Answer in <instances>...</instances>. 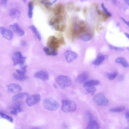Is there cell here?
Listing matches in <instances>:
<instances>
[{
  "mask_svg": "<svg viewBox=\"0 0 129 129\" xmlns=\"http://www.w3.org/2000/svg\"><path fill=\"white\" fill-rule=\"evenodd\" d=\"M92 38L91 35L89 34H85L82 35L81 37V40L85 41H87L90 40Z\"/></svg>",
  "mask_w": 129,
  "mask_h": 129,
  "instance_id": "27",
  "label": "cell"
},
{
  "mask_svg": "<svg viewBox=\"0 0 129 129\" xmlns=\"http://www.w3.org/2000/svg\"><path fill=\"white\" fill-rule=\"evenodd\" d=\"M10 27L14 32L20 36H23L25 34L24 31L21 28L17 23H15L10 25Z\"/></svg>",
  "mask_w": 129,
  "mask_h": 129,
  "instance_id": "11",
  "label": "cell"
},
{
  "mask_svg": "<svg viewBox=\"0 0 129 129\" xmlns=\"http://www.w3.org/2000/svg\"><path fill=\"white\" fill-rule=\"evenodd\" d=\"M13 76L16 79L19 81H23L27 80L28 77L25 75H21L19 74L14 73Z\"/></svg>",
  "mask_w": 129,
  "mask_h": 129,
  "instance_id": "24",
  "label": "cell"
},
{
  "mask_svg": "<svg viewBox=\"0 0 129 129\" xmlns=\"http://www.w3.org/2000/svg\"><path fill=\"white\" fill-rule=\"evenodd\" d=\"M8 91L13 93L19 92L22 90V88L20 85L16 84H11L7 85Z\"/></svg>",
  "mask_w": 129,
  "mask_h": 129,
  "instance_id": "8",
  "label": "cell"
},
{
  "mask_svg": "<svg viewBox=\"0 0 129 129\" xmlns=\"http://www.w3.org/2000/svg\"><path fill=\"white\" fill-rule=\"evenodd\" d=\"M30 28L38 40L39 41H41V36L36 28L32 25L30 27Z\"/></svg>",
  "mask_w": 129,
  "mask_h": 129,
  "instance_id": "21",
  "label": "cell"
},
{
  "mask_svg": "<svg viewBox=\"0 0 129 129\" xmlns=\"http://www.w3.org/2000/svg\"><path fill=\"white\" fill-rule=\"evenodd\" d=\"M89 77V74L88 72H85L78 76L77 78V81L80 83H82L86 81Z\"/></svg>",
  "mask_w": 129,
  "mask_h": 129,
  "instance_id": "14",
  "label": "cell"
},
{
  "mask_svg": "<svg viewBox=\"0 0 129 129\" xmlns=\"http://www.w3.org/2000/svg\"><path fill=\"white\" fill-rule=\"evenodd\" d=\"M124 76L122 75H121L118 77V80L119 81H122L124 79Z\"/></svg>",
  "mask_w": 129,
  "mask_h": 129,
  "instance_id": "41",
  "label": "cell"
},
{
  "mask_svg": "<svg viewBox=\"0 0 129 129\" xmlns=\"http://www.w3.org/2000/svg\"><path fill=\"white\" fill-rule=\"evenodd\" d=\"M124 34L126 37L128 39H129V34L127 33H125Z\"/></svg>",
  "mask_w": 129,
  "mask_h": 129,
  "instance_id": "45",
  "label": "cell"
},
{
  "mask_svg": "<svg viewBox=\"0 0 129 129\" xmlns=\"http://www.w3.org/2000/svg\"><path fill=\"white\" fill-rule=\"evenodd\" d=\"M125 2L129 6V0H124Z\"/></svg>",
  "mask_w": 129,
  "mask_h": 129,
  "instance_id": "46",
  "label": "cell"
},
{
  "mask_svg": "<svg viewBox=\"0 0 129 129\" xmlns=\"http://www.w3.org/2000/svg\"><path fill=\"white\" fill-rule=\"evenodd\" d=\"M11 114L14 115H16L18 113L16 110V109L10 112Z\"/></svg>",
  "mask_w": 129,
  "mask_h": 129,
  "instance_id": "42",
  "label": "cell"
},
{
  "mask_svg": "<svg viewBox=\"0 0 129 129\" xmlns=\"http://www.w3.org/2000/svg\"><path fill=\"white\" fill-rule=\"evenodd\" d=\"M97 89L94 87L87 88L85 90V94H91L92 96L94 95Z\"/></svg>",
  "mask_w": 129,
  "mask_h": 129,
  "instance_id": "25",
  "label": "cell"
},
{
  "mask_svg": "<svg viewBox=\"0 0 129 129\" xmlns=\"http://www.w3.org/2000/svg\"><path fill=\"white\" fill-rule=\"evenodd\" d=\"M104 27L101 25L100 24L98 25L97 27V30L99 32L101 30H103Z\"/></svg>",
  "mask_w": 129,
  "mask_h": 129,
  "instance_id": "37",
  "label": "cell"
},
{
  "mask_svg": "<svg viewBox=\"0 0 129 129\" xmlns=\"http://www.w3.org/2000/svg\"><path fill=\"white\" fill-rule=\"evenodd\" d=\"M0 32L3 36L7 40H10L12 39L13 35V32L11 30L1 27H0Z\"/></svg>",
  "mask_w": 129,
  "mask_h": 129,
  "instance_id": "9",
  "label": "cell"
},
{
  "mask_svg": "<svg viewBox=\"0 0 129 129\" xmlns=\"http://www.w3.org/2000/svg\"><path fill=\"white\" fill-rule=\"evenodd\" d=\"M121 18L125 24H127L128 26H129V22L128 21H126L123 17H121Z\"/></svg>",
  "mask_w": 129,
  "mask_h": 129,
  "instance_id": "43",
  "label": "cell"
},
{
  "mask_svg": "<svg viewBox=\"0 0 129 129\" xmlns=\"http://www.w3.org/2000/svg\"><path fill=\"white\" fill-rule=\"evenodd\" d=\"M52 11L53 16H65V8L62 3L56 4L53 7Z\"/></svg>",
  "mask_w": 129,
  "mask_h": 129,
  "instance_id": "7",
  "label": "cell"
},
{
  "mask_svg": "<svg viewBox=\"0 0 129 129\" xmlns=\"http://www.w3.org/2000/svg\"><path fill=\"white\" fill-rule=\"evenodd\" d=\"M76 10L77 11H79V10H80V9L78 8H76Z\"/></svg>",
  "mask_w": 129,
  "mask_h": 129,
  "instance_id": "48",
  "label": "cell"
},
{
  "mask_svg": "<svg viewBox=\"0 0 129 129\" xmlns=\"http://www.w3.org/2000/svg\"><path fill=\"white\" fill-rule=\"evenodd\" d=\"M0 116L2 117L3 118H4V119L8 120L10 122L12 123H13V118L11 117H10L9 116L7 115H6L1 112H0Z\"/></svg>",
  "mask_w": 129,
  "mask_h": 129,
  "instance_id": "28",
  "label": "cell"
},
{
  "mask_svg": "<svg viewBox=\"0 0 129 129\" xmlns=\"http://www.w3.org/2000/svg\"><path fill=\"white\" fill-rule=\"evenodd\" d=\"M67 127V125L65 124H64L63 125V127L64 128H66Z\"/></svg>",
  "mask_w": 129,
  "mask_h": 129,
  "instance_id": "47",
  "label": "cell"
},
{
  "mask_svg": "<svg viewBox=\"0 0 129 129\" xmlns=\"http://www.w3.org/2000/svg\"><path fill=\"white\" fill-rule=\"evenodd\" d=\"M9 15L14 18L18 19L20 16L21 12L20 11L17 9L13 8L10 10Z\"/></svg>",
  "mask_w": 129,
  "mask_h": 129,
  "instance_id": "15",
  "label": "cell"
},
{
  "mask_svg": "<svg viewBox=\"0 0 129 129\" xmlns=\"http://www.w3.org/2000/svg\"><path fill=\"white\" fill-rule=\"evenodd\" d=\"M109 47L110 49L117 51H122L124 50L122 48L116 47L110 44L109 45Z\"/></svg>",
  "mask_w": 129,
  "mask_h": 129,
  "instance_id": "31",
  "label": "cell"
},
{
  "mask_svg": "<svg viewBox=\"0 0 129 129\" xmlns=\"http://www.w3.org/2000/svg\"><path fill=\"white\" fill-rule=\"evenodd\" d=\"M53 86H54V87L55 88H57V86H56L55 84H54L53 85Z\"/></svg>",
  "mask_w": 129,
  "mask_h": 129,
  "instance_id": "50",
  "label": "cell"
},
{
  "mask_svg": "<svg viewBox=\"0 0 129 129\" xmlns=\"http://www.w3.org/2000/svg\"><path fill=\"white\" fill-rule=\"evenodd\" d=\"M65 44L62 35H60L58 38L54 36L49 37L47 43V47L44 48L45 54L48 56H55L58 54L57 51L60 46Z\"/></svg>",
  "mask_w": 129,
  "mask_h": 129,
  "instance_id": "1",
  "label": "cell"
},
{
  "mask_svg": "<svg viewBox=\"0 0 129 129\" xmlns=\"http://www.w3.org/2000/svg\"><path fill=\"white\" fill-rule=\"evenodd\" d=\"M21 44L23 46H26L27 44V42L24 40H22L21 42Z\"/></svg>",
  "mask_w": 129,
  "mask_h": 129,
  "instance_id": "44",
  "label": "cell"
},
{
  "mask_svg": "<svg viewBox=\"0 0 129 129\" xmlns=\"http://www.w3.org/2000/svg\"><path fill=\"white\" fill-rule=\"evenodd\" d=\"M29 95V94L27 93H21L13 96L12 99L13 101H15L19 99L23 98L24 97L28 96Z\"/></svg>",
  "mask_w": 129,
  "mask_h": 129,
  "instance_id": "22",
  "label": "cell"
},
{
  "mask_svg": "<svg viewBox=\"0 0 129 129\" xmlns=\"http://www.w3.org/2000/svg\"><path fill=\"white\" fill-rule=\"evenodd\" d=\"M123 129H129V128L128 127H126L125 128Z\"/></svg>",
  "mask_w": 129,
  "mask_h": 129,
  "instance_id": "49",
  "label": "cell"
},
{
  "mask_svg": "<svg viewBox=\"0 0 129 129\" xmlns=\"http://www.w3.org/2000/svg\"><path fill=\"white\" fill-rule=\"evenodd\" d=\"M101 8L103 10V12H105L107 15L110 16V17L112 16V14L108 11V10L106 8L104 4L102 3L101 5Z\"/></svg>",
  "mask_w": 129,
  "mask_h": 129,
  "instance_id": "34",
  "label": "cell"
},
{
  "mask_svg": "<svg viewBox=\"0 0 129 129\" xmlns=\"http://www.w3.org/2000/svg\"><path fill=\"white\" fill-rule=\"evenodd\" d=\"M17 73L20 75H25V73H24L22 71L17 70H16Z\"/></svg>",
  "mask_w": 129,
  "mask_h": 129,
  "instance_id": "40",
  "label": "cell"
},
{
  "mask_svg": "<svg viewBox=\"0 0 129 129\" xmlns=\"http://www.w3.org/2000/svg\"><path fill=\"white\" fill-rule=\"evenodd\" d=\"M67 8L69 10H72L74 8V4L73 2H70L67 4Z\"/></svg>",
  "mask_w": 129,
  "mask_h": 129,
  "instance_id": "32",
  "label": "cell"
},
{
  "mask_svg": "<svg viewBox=\"0 0 129 129\" xmlns=\"http://www.w3.org/2000/svg\"><path fill=\"white\" fill-rule=\"evenodd\" d=\"M125 109V107L123 106H121L111 109L109 111L113 113H119L123 111Z\"/></svg>",
  "mask_w": 129,
  "mask_h": 129,
  "instance_id": "26",
  "label": "cell"
},
{
  "mask_svg": "<svg viewBox=\"0 0 129 129\" xmlns=\"http://www.w3.org/2000/svg\"><path fill=\"white\" fill-rule=\"evenodd\" d=\"M40 100V95L36 94L28 96L26 100V103L28 106L31 107L37 104Z\"/></svg>",
  "mask_w": 129,
  "mask_h": 129,
  "instance_id": "6",
  "label": "cell"
},
{
  "mask_svg": "<svg viewBox=\"0 0 129 129\" xmlns=\"http://www.w3.org/2000/svg\"><path fill=\"white\" fill-rule=\"evenodd\" d=\"M12 60L14 62V66H16L17 64H19L21 65V67L23 66L24 65L25 61L27 59V57H24L23 58L19 59L16 58L13 56L12 57Z\"/></svg>",
  "mask_w": 129,
  "mask_h": 129,
  "instance_id": "17",
  "label": "cell"
},
{
  "mask_svg": "<svg viewBox=\"0 0 129 129\" xmlns=\"http://www.w3.org/2000/svg\"><path fill=\"white\" fill-rule=\"evenodd\" d=\"M65 57L67 62L71 63L78 58V55L76 52L67 51L65 53Z\"/></svg>",
  "mask_w": 129,
  "mask_h": 129,
  "instance_id": "10",
  "label": "cell"
},
{
  "mask_svg": "<svg viewBox=\"0 0 129 129\" xmlns=\"http://www.w3.org/2000/svg\"><path fill=\"white\" fill-rule=\"evenodd\" d=\"M7 3H8V1L7 0H2L0 2L1 5L5 7H7Z\"/></svg>",
  "mask_w": 129,
  "mask_h": 129,
  "instance_id": "36",
  "label": "cell"
},
{
  "mask_svg": "<svg viewBox=\"0 0 129 129\" xmlns=\"http://www.w3.org/2000/svg\"><path fill=\"white\" fill-rule=\"evenodd\" d=\"M77 108L76 103L73 100L69 99L62 100V109L63 112L73 113L76 111Z\"/></svg>",
  "mask_w": 129,
  "mask_h": 129,
  "instance_id": "3",
  "label": "cell"
},
{
  "mask_svg": "<svg viewBox=\"0 0 129 129\" xmlns=\"http://www.w3.org/2000/svg\"><path fill=\"white\" fill-rule=\"evenodd\" d=\"M43 107L45 109L50 111H55L59 108V103L53 99L47 98H45L42 101Z\"/></svg>",
  "mask_w": 129,
  "mask_h": 129,
  "instance_id": "2",
  "label": "cell"
},
{
  "mask_svg": "<svg viewBox=\"0 0 129 129\" xmlns=\"http://www.w3.org/2000/svg\"><path fill=\"white\" fill-rule=\"evenodd\" d=\"M105 58V56L103 55H99L93 62L92 63L95 65H98L104 61Z\"/></svg>",
  "mask_w": 129,
  "mask_h": 129,
  "instance_id": "23",
  "label": "cell"
},
{
  "mask_svg": "<svg viewBox=\"0 0 129 129\" xmlns=\"http://www.w3.org/2000/svg\"><path fill=\"white\" fill-rule=\"evenodd\" d=\"M100 128V125L97 122L93 120L89 121L86 129H99Z\"/></svg>",
  "mask_w": 129,
  "mask_h": 129,
  "instance_id": "13",
  "label": "cell"
},
{
  "mask_svg": "<svg viewBox=\"0 0 129 129\" xmlns=\"http://www.w3.org/2000/svg\"><path fill=\"white\" fill-rule=\"evenodd\" d=\"M27 65L21 67V70H22V71L25 74L27 72Z\"/></svg>",
  "mask_w": 129,
  "mask_h": 129,
  "instance_id": "38",
  "label": "cell"
},
{
  "mask_svg": "<svg viewBox=\"0 0 129 129\" xmlns=\"http://www.w3.org/2000/svg\"><path fill=\"white\" fill-rule=\"evenodd\" d=\"M93 99L96 104L98 106H106L109 105V100L102 93H99L95 95Z\"/></svg>",
  "mask_w": 129,
  "mask_h": 129,
  "instance_id": "5",
  "label": "cell"
},
{
  "mask_svg": "<svg viewBox=\"0 0 129 129\" xmlns=\"http://www.w3.org/2000/svg\"><path fill=\"white\" fill-rule=\"evenodd\" d=\"M99 81L96 80H90L86 81L85 82L84 86L86 88L94 87L99 84Z\"/></svg>",
  "mask_w": 129,
  "mask_h": 129,
  "instance_id": "16",
  "label": "cell"
},
{
  "mask_svg": "<svg viewBox=\"0 0 129 129\" xmlns=\"http://www.w3.org/2000/svg\"><path fill=\"white\" fill-rule=\"evenodd\" d=\"M35 77L43 81H46L49 79V75L46 72L43 71H39L35 73Z\"/></svg>",
  "mask_w": 129,
  "mask_h": 129,
  "instance_id": "12",
  "label": "cell"
},
{
  "mask_svg": "<svg viewBox=\"0 0 129 129\" xmlns=\"http://www.w3.org/2000/svg\"><path fill=\"white\" fill-rule=\"evenodd\" d=\"M117 72H115L112 73H109L107 74V77L110 80H113L117 76Z\"/></svg>",
  "mask_w": 129,
  "mask_h": 129,
  "instance_id": "30",
  "label": "cell"
},
{
  "mask_svg": "<svg viewBox=\"0 0 129 129\" xmlns=\"http://www.w3.org/2000/svg\"><path fill=\"white\" fill-rule=\"evenodd\" d=\"M41 3L44 5H48L50 6L52 5L53 4L52 2L48 0H42L40 1Z\"/></svg>",
  "mask_w": 129,
  "mask_h": 129,
  "instance_id": "35",
  "label": "cell"
},
{
  "mask_svg": "<svg viewBox=\"0 0 129 129\" xmlns=\"http://www.w3.org/2000/svg\"><path fill=\"white\" fill-rule=\"evenodd\" d=\"M115 62L121 64L124 67L127 68L129 67V64L127 60L124 57H120L117 58Z\"/></svg>",
  "mask_w": 129,
  "mask_h": 129,
  "instance_id": "19",
  "label": "cell"
},
{
  "mask_svg": "<svg viewBox=\"0 0 129 129\" xmlns=\"http://www.w3.org/2000/svg\"><path fill=\"white\" fill-rule=\"evenodd\" d=\"M35 2L34 1H30L28 4V15L30 19H32L33 15L34 6Z\"/></svg>",
  "mask_w": 129,
  "mask_h": 129,
  "instance_id": "18",
  "label": "cell"
},
{
  "mask_svg": "<svg viewBox=\"0 0 129 129\" xmlns=\"http://www.w3.org/2000/svg\"><path fill=\"white\" fill-rule=\"evenodd\" d=\"M56 81L60 87L62 89L69 87L72 83V80L70 77L63 75L59 76Z\"/></svg>",
  "mask_w": 129,
  "mask_h": 129,
  "instance_id": "4",
  "label": "cell"
},
{
  "mask_svg": "<svg viewBox=\"0 0 129 129\" xmlns=\"http://www.w3.org/2000/svg\"><path fill=\"white\" fill-rule=\"evenodd\" d=\"M53 27L56 31L63 32L65 31L67 26L66 24H62L55 25Z\"/></svg>",
  "mask_w": 129,
  "mask_h": 129,
  "instance_id": "20",
  "label": "cell"
},
{
  "mask_svg": "<svg viewBox=\"0 0 129 129\" xmlns=\"http://www.w3.org/2000/svg\"><path fill=\"white\" fill-rule=\"evenodd\" d=\"M86 115L88 120L89 121L94 120V117L93 115L89 111H87L86 113Z\"/></svg>",
  "mask_w": 129,
  "mask_h": 129,
  "instance_id": "33",
  "label": "cell"
},
{
  "mask_svg": "<svg viewBox=\"0 0 129 129\" xmlns=\"http://www.w3.org/2000/svg\"><path fill=\"white\" fill-rule=\"evenodd\" d=\"M125 117L126 119L129 121V110H127L126 114H125Z\"/></svg>",
  "mask_w": 129,
  "mask_h": 129,
  "instance_id": "39",
  "label": "cell"
},
{
  "mask_svg": "<svg viewBox=\"0 0 129 129\" xmlns=\"http://www.w3.org/2000/svg\"><path fill=\"white\" fill-rule=\"evenodd\" d=\"M20 104L19 102H16L10 105L8 108L10 109L15 110L19 107H20Z\"/></svg>",
  "mask_w": 129,
  "mask_h": 129,
  "instance_id": "29",
  "label": "cell"
}]
</instances>
